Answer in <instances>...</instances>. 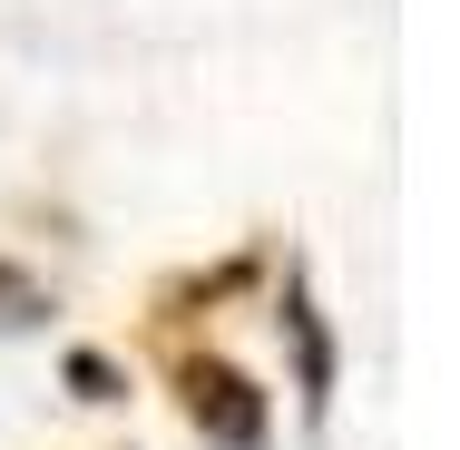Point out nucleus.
<instances>
[{
	"label": "nucleus",
	"instance_id": "f257e3e1",
	"mask_svg": "<svg viewBox=\"0 0 460 450\" xmlns=\"http://www.w3.org/2000/svg\"><path fill=\"white\" fill-rule=\"evenodd\" d=\"M177 382H186V411H196V431L206 441H226V450H255L265 441V392L235 372V362H177Z\"/></svg>",
	"mask_w": 460,
	"mask_h": 450
},
{
	"label": "nucleus",
	"instance_id": "f03ea898",
	"mask_svg": "<svg viewBox=\"0 0 460 450\" xmlns=\"http://www.w3.org/2000/svg\"><path fill=\"white\" fill-rule=\"evenodd\" d=\"M284 323H294V343H304V401L323 411V392H333V343H323V323H314V304H304V294L284 304Z\"/></svg>",
	"mask_w": 460,
	"mask_h": 450
}]
</instances>
